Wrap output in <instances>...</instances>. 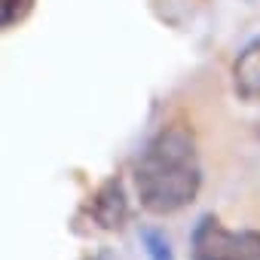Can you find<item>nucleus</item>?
<instances>
[{"instance_id": "nucleus-3", "label": "nucleus", "mask_w": 260, "mask_h": 260, "mask_svg": "<svg viewBox=\"0 0 260 260\" xmlns=\"http://www.w3.org/2000/svg\"><path fill=\"white\" fill-rule=\"evenodd\" d=\"M95 226L101 230H122L128 220V202H125V190L119 178H107L86 202L83 208Z\"/></svg>"}, {"instance_id": "nucleus-5", "label": "nucleus", "mask_w": 260, "mask_h": 260, "mask_svg": "<svg viewBox=\"0 0 260 260\" xmlns=\"http://www.w3.org/2000/svg\"><path fill=\"white\" fill-rule=\"evenodd\" d=\"M141 242H144V251L150 260H175V251L166 239V233L159 230H141Z\"/></svg>"}, {"instance_id": "nucleus-6", "label": "nucleus", "mask_w": 260, "mask_h": 260, "mask_svg": "<svg viewBox=\"0 0 260 260\" xmlns=\"http://www.w3.org/2000/svg\"><path fill=\"white\" fill-rule=\"evenodd\" d=\"M34 4H37V0H4V28L22 25V22L31 16Z\"/></svg>"}, {"instance_id": "nucleus-1", "label": "nucleus", "mask_w": 260, "mask_h": 260, "mask_svg": "<svg viewBox=\"0 0 260 260\" xmlns=\"http://www.w3.org/2000/svg\"><path fill=\"white\" fill-rule=\"evenodd\" d=\"M202 187L199 144L187 122H169L147 141L135 162L138 202L150 214H175L187 208Z\"/></svg>"}, {"instance_id": "nucleus-7", "label": "nucleus", "mask_w": 260, "mask_h": 260, "mask_svg": "<svg viewBox=\"0 0 260 260\" xmlns=\"http://www.w3.org/2000/svg\"><path fill=\"white\" fill-rule=\"evenodd\" d=\"M86 260H104V257H86Z\"/></svg>"}, {"instance_id": "nucleus-2", "label": "nucleus", "mask_w": 260, "mask_h": 260, "mask_svg": "<svg viewBox=\"0 0 260 260\" xmlns=\"http://www.w3.org/2000/svg\"><path fill=\"white\" fill-rule=\"evenodd\" d=\"M190 260H260V230H230L217 214H202L190 236Z\"/></svg>"}, {"instance_id": "nucleus-4", "label": "nucleus", "mask_w": 260, "mask_h": 260, "mask_svg": "<svg viewBox=\"0 0 260 260\" xmlns=\"http://www.w3.org/2000/svg\"><path fill=\"white\" fill-rule=\"evenodd\" d=\"M233 92L242 101H260V37L245 43L233 61Z\"/></svg>"}]
</instances>
